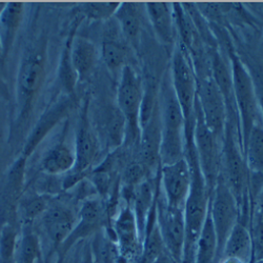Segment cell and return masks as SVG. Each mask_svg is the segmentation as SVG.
Listing matches in <instances>:
<instances>
[{
    "mask_svg": "<svg viewBox=\"0 0 263 263\" xmlns=\"http://www.w3.org/2000/svg\"><path fill=\"white\" fill-rule=\"evenodd\" d=\"M114 17L120 32L128 45L138 47L141 35V11L137 3H121Z\"/></svg>",
    "mask_w": 263,
    "mask_h": 263,
    "instance_id": "obj_19",
    "label": "cell"
},
{
    "mask_svg": "<svg viewBox=\"0 0 263 263\" xmlns=\"http://www.w3.org/2000/svg\"><path fill=\"white\" fill-rule=\"evenodd\" d=\"M70 106L71 101L69 99L60 101L43 114V116L40 118V120L37 122L34 129L32 130L31 135L29 136L24 146L21 157L28 159L33 154L39 146V144L42 142V140L50 133L51 129L69 112Z\"/></svg>",
    "mask_w": 263,
    "mask_h": 263,
    "instance_id": "obj_17",
    "label": "cell"
},
{
    "mask_svg": "<svg viewBox=\"0 0 263 263\" xmlns=\"http://www.w3.org/2000/svg\"><path fill=\"white\" fill-rule=\"evenodd\" d=\"M149 23L157 38L165 46L175 45L177 36L172 4L146 3L144 5Z\"/></svg>",
    "mask_w": 263,
    "mask_h": 263,
    "instance_id": "obj_16",
    "label": "cell"
},
{
    "mask_svg": "<svg viewBox=\"0 0 263 263\" xmlns=\"http://www.w3.org/2000/svg\"><path fill=\"white\" fill-rule=\"evenodd\" d=\"M42 258V246L39 236L26 228L19 240L16 263H39Z\"/></svg>",
    "mask_w": 263,
    "mask_h": 263,
    "instance_id": "obj_28",
    "label": "cell"
},
{
    "mask_svg": "<svg viewBox=\"0 0 263 263\" xmlns=\"http://www.w3.org/2000/svg\"><path fill=\"white\" fill-rule=\"evenodd\" d=\"M3 55V46H2V41H0V56Z\"/></svg>",
    "mask_w": 263,
    "mask_h": 263,
    "instance_id": "obj_36",
    "label": "cell"
},
{
    "mask_svg": "<svg viewBox=\"0 0 263 263\" xmlns=\"http://www.w3.org/2000/svg\"><path fill=\"white\" fill-rule=\"evenodd\" d=\"M128 43L120 38L107 35L101 45V58L106 68L113 73H121L122 69L128 65Z\"/></svg>",
    "mask_w": 263,
    "mask_h": 263,
    "instance_id": "obj_25",
    "label": "cell"
},
{
    "mask_svg": "<svg viewBox=\"0 0 263 263\" xmlns=\"http://www.w3.org/2000/svg\"><path fill=\"white\" fill-rule=\"evenodd\" d=\"M221 173L238 202L241 217L249 206L250 172L247 165L240 130L228 121L222 140Z\"/></svg>",
    "mask_w": 263,
    "mask_h": 263,
    "instance_id": "obj_3",
    "label": "cell"
},
{
    "mask_svg": "<svg viewBox=\"0 0 263 263\" xmlns=\"http://www.w3.org/2000/svg\"><path fill=\"white\" fill-rule=\"evenodd\" d=\"M77 218L74 211L68 205L62 203L49 204L47 211L40 218L43 233L51 245L48 260L51 259L53 254H56L65 239L70 236L76 226Z\"/></svg>",
    "mask_w": 263,
    "mask_h": 263,
    "instance_id": "obj_15",
    "label": "cell"
},
{
    "mask_svg": "<svg viewBox=\"0 0 263 263\" xmlns=\"http://www.w3.org/2000/svg\"><path fill=\"white\" fill-rule=\"evenodd\" d=\"M24 10L25 5L23 3H9L0 13V41L3 46V55H7L13 47Z\"/></svg>",
    "mask_w": 263,
    "mask_h": 263,
    "instance_id": "obj_22",
    "label": "cell"
},
{
    "mask_svg": "<svg viewBox=\"0 0 263 263\" xmlns=\"http://www.w3.org/2000/svg\"><path fill=\"white\" fill-rule=\"evenodd\" d=\"M159 96L161 121L159 159L160 165H167L183 159L185 154V120L173 90L170 74L161 86Z\"/></svg>",
    "mask_w": 263,
    "mask_h": 263,
    "instance_id": "obj_1",
    "label": "cell"
},
{
    "mask_svg": "<svg viewBox=\"0 0 263 263\" xmlns=\"http://www.w3.org/2000/svg\"><path fill=\"white\" fill-rule=\"evenodd\" d=\"M195 119L194 144L196 154L208 189L212 193L221 173L222 140L212 133L205 125L197 100L195 105Z\"/></svg>",
    "mask_w": 263,
    "mask_h": 263,
    "instance_id": "obj_8",
    "label": "cell"
},
{
    "mask_svg": "<svg viewBox=\"0 0 263 263\" xmlns=\"http://www.w3.org/2000/svg\"><path fill=\"white\" fill-rule=\"evenodd\" d=\"M218 258V241L210 211L196 243L195 263H214Z\"/></svg>",
    "mask_w": 263,
    "mask_h": 263,
    "instance_id": "obj_26",
    "label": "cell"
},
{
    "mask_svg": "<svg viewBox=\"0 0 263 263\" xmlns=\"http://www.w3.org/2000/svg\"><path fill=\"white\" fill-rule=\"evenodd\" d=\"M222 257H234L246 263L253 261V242L250 229L242 222H238L228 237L222 251Z\"/></svg>",
    "mask_w": 263,
    "mask_h": 263,
    "instance_id": "obj_21",
    "label": "cell"
},
{
    "mask_svg": "<svg viewBox=\"0 0 263 263\" xmlns=\"http://www.w3.org/2000/svg\"><path fill=\"white\" fill-rule=\"evenodd\" d=\"M209 211L218 241V258H221L226 241L241 217L238 202L222 173L211 193Z\"/></svg>",
    "mask_w": 263,
    "mask_h": 263,
    "instance_id": "obj_7",
    "label": "cell"
},
{
    "mask_svg": "<svg viewBox=\"0 0 263 263\" xmlns=\"http://www.w3.org/2000/svg\"><path fill=\"white\" fill-rule=\"evenodd\" d=\"M231 71L234 97L239 118L240 136L242 147L248 141L253 127L257 124L259 107L250 73L245 62L236 54H231Z\"/></svg>",
    "mask_w": 263,
    "mask_h": 263,
    "instance_id": "obj_6",
    "label": "cell"
},
{
    "mask_svg": "<svg viewBox=\"0 0 263 263\" xmlns=\"http://www.w3.org/2000/svg\"><path fill=\"white\" fill-rule=\"evenodd\" d=\"M49 201L45 196L29 195L20 201L18 206V215L21 222L26 228L31 226L37 219L41 218L43 213L47 211Z\"/></svg>",
    "mask_w": 263,
    "mask_h": 263,
    "instance_id": "obj_29",
    "label": "cell"
},
{
    "mask_svg": "<svg viewBox=\"0 0 263 263\" xmlns=\"http://www.w3.org/2000/svg\"><path fill=\"white\" fill-rule=\"evenodd\" d=\"M191 168L185 158L160 165L159 187L167 205L184 210L191 189Z\"/></svg>",
    "mask_w": 263,
    "mask_h": 263,
    "instance_id": "obj_13",
    "label": "cell"
},
{
    "mask_svg": "<svg viewBox=\"0 0 263 263\" xmlns=\"http://www.w3.org/2000/svg\"><path fill=\"white\" fill-rule=\"evenodd\" d=\"M74 35H75V32L73 31L69 35L67 42H65L62 54H61V58H60L59 69H58V76H59L60 84L63 87L64 92L68 93L70 96H72L74 94L75 87H76V84L78 81V77H77V74L73 67L72 58H71V43H72V39H73Z\"/></svg>",
    "mask_w": 263,
    "mask_h": 263,
    "instance_id": "obj_27",
    "label": "cell"
},
{
    "mask_svg": "<svg viewBox=\"0 0 263 263\" xmlns=\"http://www.w3.org/2000/svg\"><path fill=\"white\" fill-rule=\"evenodd\" d=\"M46 43L36 41L29 46L21 57L16 83L18 122L27 121L45 83L47 74Z\"/></svg>",
    "mask_w": 263,
    "mask_h": 263,
    "instance_id": "obj_2",
    "label": "cell"
},
{
    "mask_svg": "<svg viewBox=\"0 0 263 263\" xmlns=\"http://www.w3.org/2000/svg\"><path fill=\"white\" fill-rule=\"evenodd\" d=\"M121 257L137 262L142 251L143 240L130 204L125 203L111 223Z\"/></svg>",
    "mask_w": 263,
    "mask_h": 263,
    "instance_id": "obj_14",
    "label": "cell"
},
{
    "mask_svg": "<svg viewBox=\"0 0 263 263\" xmlns=\"http://www.w3.org/2000/svg\"><path fill=\"white\" fill-rule=\"evenodd\" d=\"M250 179L263 181V127L256 124L243 146Z\"/></svg>",
    "mask_w": 263,
    "mask_h": 263,
    "instance_id": "obj_24",
    "label": "cell"
},
{
    "mask_svg": "<svg viewBox=\"0 0 263 263\" xmlns=\"http://www.w3.org/2000/svg\"><path fill=\"white\" fill-rule=\"evenodd\" d=\"M157 224L167 253L177 263H182L185 245V220L181 209L167 205L158 185L156 198Z\"/></svg>",
    "mask_w": 263,
    "mask_h": 263,
    "instance_id": "obj_12",
    "label": "cell"
},
{
    "mask_svg": "<svg viewBox=\"0 0 263 263\" xmlns=\"http://www.w3.org/2000/svg\"><path fill=\"white\" fill-rule=\"evenodd\" d=\"M121 3H86L81 6L85 17L92 20H106L113 17Z\"/></svg>",
    "mask_w": 263,
    "mask_h": 263,
    "instance_id": "obj_31",
    "label": "cell"
},
{
    "mask_svg": "<svg viewBox=\"0 0 263 263\" xmlns=\"http://www.w3.org/2000/svg\"><path fill=\"white\" fill-rule=\"evenodd\" d=\"M95 263H118L121 258L119 247L111 227L97 232L90 242Z\"/></svg>",
    "mask_w": 263,
    "mask_h": 263,
    "instance_id": "obj_23",
    "label": "cell"
},
{
    "mask_svg": "<svg viewBox=\"0 0 263 263\" xmlns=\"http://www.w3.org/2000/svg\"><path fill=\"white\" fill-rule=\"evenodd\" d=\"M75 166L65 178L63 189L69 190L76 185L98 163L101 154V142L94 132L89 116L87 104L81 115L75 139Z\"/></svg>",
    "mask_w": 263,
    "mask_h": 263,
    "instance_id": "obj_9",
    "label": "cell"
},
{
    "mask_svg": "<svg viewBox=\"0 0 263 263\" xmlns=\"http://www.w3.org/2000/svg\"><path fill=\"white\" fill-rule=\"evenodd\" d=\"M71 58L78 80L83 81L90 77L96 67L98 51L90 39L74 35L71 43Z\"/></svg>",
    "mask_w": 263,
    "mask_h": 263,
    "instance_id": "obj_18",
    "label": "cell"
},
{
    "mask_svg": "<svg viewBox=\"0 0 263 263\" xmlns=\"http://www.w3.org/2000/svg\"><path fill=\"white\" fill-rule=\"evenodd\" d=\"M3 139H4V133H3L2 125H0V147H2V144H3Z\"/></svg>",
    "mask_w": 263,
    "mask_h": 263,
    "instance_id": "obj_35",
    "label": "cell"
},
{
    "mask_svg": "<svg viewBox=\"0 0 263 263\" xmlns=\"http://www.w3.org/2000/svg\"><path fill=\"white\" fill-rule=\"evenodd\" d=\"M75 151L63 141L53 145L43 156L41 170L51 176L69 174L75 166Z\"/></svg>",
    "mask_w": 263,
    "mask_h": 263,
    "instance_id": "obj_20",
    "label": "cell"
},
{
    "mask_svg": "<svg viewBox=\"0 0 263 263\" xmlns=\"http://www.w3.org/2000/svg\"><path fill=\"white\" fill-rule=\"evenodd\" d=\"M246 67L250 73L253 82L259 111L263 115V65L259 62L248 61V64H246Z\"/></svg>",
    "mask_w": 263,
    "mask_h": 263,
    "instance_id": "obj_32",
    "label": "cell"
},
{
    "mask_svg": "<svg viewBox=\"0 0 263 263\" xmlns=\"http://www.w3.org/2000/svg\"><path fill=\"white\" fill-rule=\"evenodd\" d=\"M144 90L142 80L130 64L120 73L117 87V107L126 121L124 143L128 149H135L138 156L140 144V112Z\"/></svg>",
    "mask_w": 263,
    "mask_h": 263,
    "instance_id": "obj_5",
    "label": "cell"
},
{
    "mask_svg": "<svg viewBox=\"0 0 263 263\" xmlns=\"http://www.w3.org/2000/svg\"><path fill=\"white\" fill-rule=\"evenodd\" d=\"M18 246V234L13 226L0 229V263H16Z\"/></svg>",
    "mask_w": 263,
    "mask_h": 263,
    "instance_id": "obj_30",
    "label": "cell"
},
{
    "mask_svg": "<svg viewBox=\"0 0 263 263\" xmlns=\"http://www.w3.org/2000/svg\"><path fill=\"white\" fill-rule=\"evenodd\" d=\"M109 219L111 217H109L106 202L100 198L86 199L81 205L75 228L56 252V263H62L65 256L79 241L93 237L97 232L109 227Z\"/></svg>",
    "mask_w": 263,
    "mask_h": 263,
    "instance_id": "obj_10",
    "label": "cell"
},
{
    "mask_svg": "<svg viewBox=\"0 0 263 263\" xmlns=\"http://www.w3.org/2000/svg\"><path fill=\"white\" fill-rule=\"evenodd\" d=\"M219 263H246L242 260L234 258V257H222L221 261Z\"/></svg>",
    "mask_w": 263,
    "mask_h": 263,
    "instance_id": "obj_34",
    "label": "cell"
},
{
    "mask_svg": "<svg viewBox=\"0 0 263 263\" xmlns=\"http://www.w3.org/2000/svg\"><path fill=\"white\" fill-rule=\"evenodd\" d=\"M170 77L185 120V141L194 140L197 74L189 53L180 43L175 45L173 51Z\"/></svg>",
    "mask_w": 263,
    "mask_h": 263,
    "instance_id": "obj_4",
    "label": "cell"
},
{
    "mask_svg": "<svg viewBox=\"0 0 263 263\" xmlns=\"http://www.w3.org/2000/svg\"><path fill=\"white\" fill-rule=\"evenodd\" d=\"M254 200V212L252 213V215H256L263 220V185L255 196Z\"/></svg>",
    "mask_w": 263,
    "mask_h": 263,
    "instance_id": "obj_33",
    "label": "cell"
},
{
    "mask_svg": "<svg viewBox=\"0 0 263 263\" xmlns=\"http://www.w3.org/2000/svg\"><path fill=\"white\" fill-rule=\"evenodd\" d=\"M197 103L209 129L223 140L228 122L226 101L212 73L197 76Z\"/></svg>",
    "mask_w": 263,
    "mask_h": 263,
    "instance_id": "obj_11",
    "label": "cell"
}]
</instances>
